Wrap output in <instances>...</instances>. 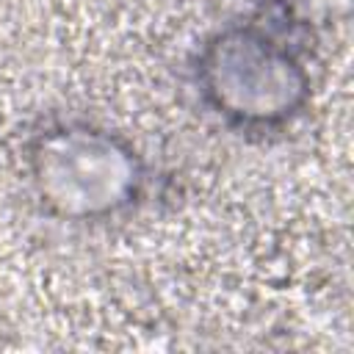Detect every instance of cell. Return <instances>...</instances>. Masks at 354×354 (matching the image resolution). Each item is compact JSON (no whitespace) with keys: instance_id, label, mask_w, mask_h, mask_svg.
<instances>
[{"instance_id":"cell-1","label":"cell","mask_w":354,"mask_h":354,"mask_svg":"<svg viewBox=\"0 0 354 354\" xmlns=\"http://www.w3.org/2000/svg\"><path fill=\"white\" fill-rule=\"evenodd\" d=\"M30 185L64 221H102L130 207L144 185L138 152L116 133L86 122L50 124L28 144Z\"/></svg>"},{"instance_id":"cell-2","label":"cell","mask_w":354,"mask_h":354,"mask_svg":"<svg viewBox=\"0 0 354 354\" xmlns=\"http://www.w3.org/2000/svg\"><path fill=\"white\" fill-rule=\"evenodd\" d=\"M202 100L230 124L279 127L310 97L301 58L257 25H235L205 41L196 58Z\"/></svg>"}]
</instances>
